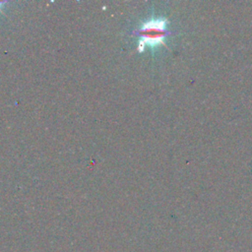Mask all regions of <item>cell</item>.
I'll return each mask as SVG.
<instances>
[{"mask_svg":"<svg viewBox=\"0 0 252 252\" xmlns=\"http://www.w3.org/2000/svg\"><path fill=\"white\" fill-rule=\"evenodd\" d=\"M5 3H6L5 1H2V2H0V9H1V6H2V5H4Z\"/></svg>","mask_w":252,"mask_h":252,"instance_id":"2","label":"cell"},{"mask_svg":"<svg viewBox=\"0 0 252 252\" xmlns=\"http://www.w3.org/2000/svg\"><path fill=\"white\" fill-rule=\"evenodd\" d=\"M166 26V20L160 18L144 23L142 27L134 32L140 36L138 41V51H144L146 46L154 48L162 44L163 39L167 34Z\"/></svg>","mask_w":252,"mask_h":252,"instance_id":"1","label":"cell"}]
</instances>
